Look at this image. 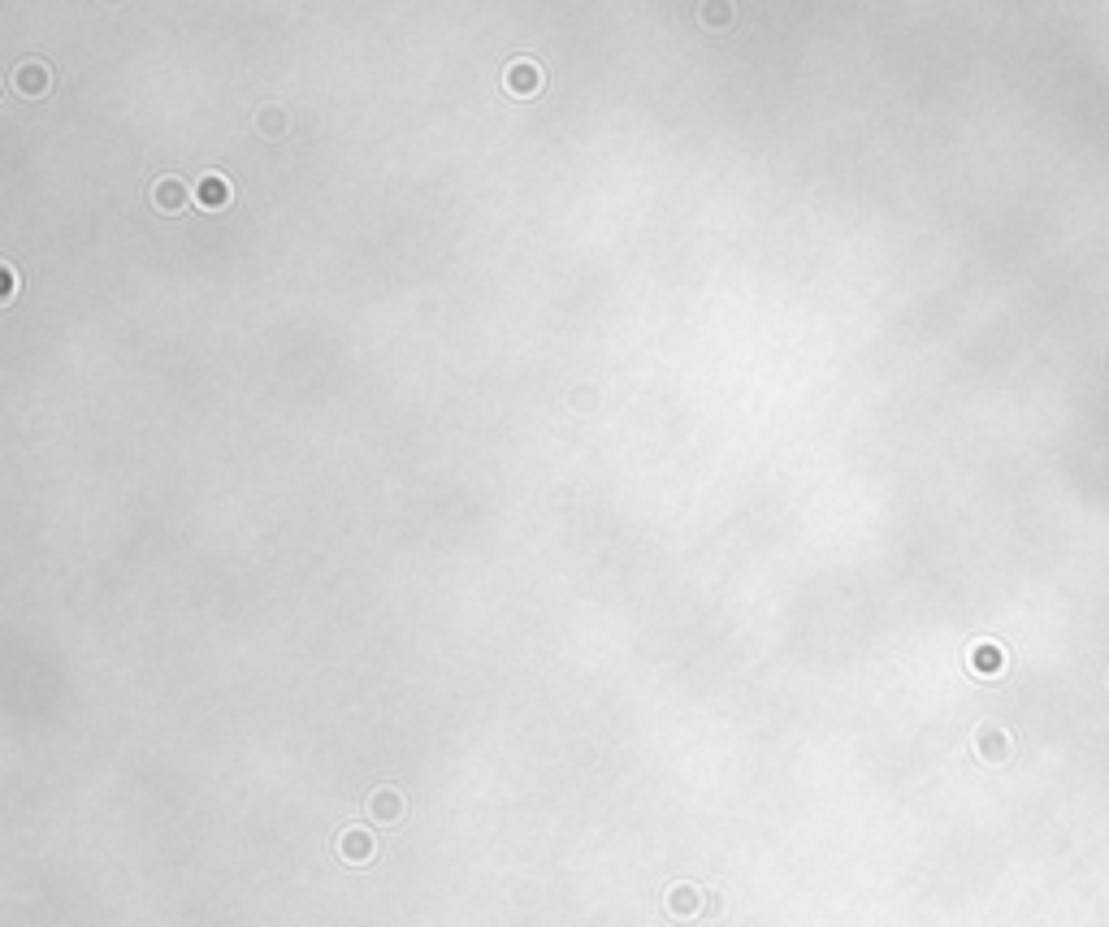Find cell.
I'll return each mask as SVG.
<instances>
[{
  "instance_id": "8fae6325",
  "label": "cell",
  "mask_w": 1109,
  "mask_h": 927,
  "mask_svg": "<svg viewBox=\"0 0 1109 927\" xmlns=\"http://www.w3.org/2000/svg\"><path fill=\"white\" fill-rule=\"evenodd\" d=\"M100 5H109V9H122V5H126V0H100Z\"/></svg>"
},
{
  "instance_id": "8992f818",
  "label": "cell",
  "mask_w": 1109,
  "mask_h": 927,
  "mask_svg": "<svg viewBox=\"0 0 1109 927\" xmlns=\"http://www.w3.org/2000/svg\"><path fill=\"white\" fill-rule=\"evenodd\" d=\"M698 22L707 31H728L737 22V5L733 0H698Z\"/></svg>"
},
{
  "instance_id": "5b68a950",
  "label": "cell",
  "mask_w": 1109,
  "mask_h": 927,
  "mask_svg": "<svg viewBox=\"0 0 1109 927\" xmlns=\"http://www.w3.org/2000/svg\"><path fill=\"white\" fill-rule=\"evenodd\" d=\"M369 815H373L382 828H395L399 819H403V793H399V789H373Z\"/></svg>"
},
{
  "instance_id": "3957f363",
  "label": "cell",
  "mask_w": 1109,
  "mask_h": 927,
  "mask_svg": "<svg viewBox=\"0 0 1109 927\" xmlns=\"http://www.w3.org/2000/svg\"><path fill=\"white\" fill-rule=\"evenodd\" d=\"M48 65L44 61H22L18 70H13V91H18V96H26V100H35V96H44L48 91Z\"/></svg>"
},
{
  "instance_id": "9c48e42d",
  "label": "cell",
  "mask_w": 1109,
  "mask_h": 927,
  "mask_svg": "<svg viewBox=\"0 0 1109 927\" xmlns=\"http://www.w3.org/2000/svg\"><path fill=\"white\" fill-rule=\"evenodd\" d=\"M256 130L265 139H278V135H286V130H291V117H286V109H260V122H256Z\"/></svg>"
},
{
  "instance_id": "52a82bcc",
  "label": "cell",
  "mask_w": 1109,
  "mask_h": 927,
  "mask_svg": "<svg viewBox=\"0 0 1109 927\" xmlns=\"http://www.w3.org/2000/svg\"><path fill=\"white\" fill-rule=\"evenodd\" d=\"M152 204L161 208V213H182V208L191 204V191L182 187L178 178H161V182H156V191H152Z\"/></svg>"
},
{
  "instance_id": "6da1fadb",
  "label": "cell",
  "mask_w": 1109,
  "mask_h": 927,
  "mask_svg": "<svg viewBox=\"0 0 1109 927\" xmlns=\"http://www.w3.org/2000/svg\"><path fill=\"white\" fill-rule=\"evenodd\" d=\"M373 850H377V841L369 828H343V837H338V854H343V863H351V867H364L373 858Z\"/></svg>"
},
{
  "instance_id": "277c9868",
  "label": "cell",
  "mask_w": 1109,
  "mask_h": 927,
  "mask_svg": "<svg viewBox=\"0 0 1109 927\" xmlns=\"http://www.w3.org/2000/svg\"><path fill=\"white\" fill-rule=\"evenodd\" d=\"M503 87L512 91V96H538L542 91V70L533 61H512L503 74Z\"/></svg>"
},
{
  "instance_id": "7a4b0ae2",
  "label": "cell",
  "mask_w": 1109,
  "mask_h": 927,
  "mask_svg": "<svg viewBox=\"0 0 1109 927\" xmlns=\"http://www.w3.org/2000/svg\"><path fill=\"white\" fill-rule=\"evenodd\" d=\"M702 893L698 884H672L668 889V915L672 919H694V915H702V910H707V902H702Z\"/></svg>"
},
{
  "instance_id": "ba28073f",
  "label": "cell",
  "mask_w": 1109,
  "mask_h": 927,
  "mask_svg": "<svg viewBox=\"0 0 1109 927\" xmlns=\"http://www.w3.org/2000/svg\"><path fill=\"white\" fill-rule=\"evenodd\" d=\"M195 204L200 208H226L230 204V178L226 174H204L195 187Z\"/></svg>"
},
{
  "instance_id": "30bf717a",
  "label": "cell",
  "mask_w": 1109,
  "mask_h": 927,
  "mask_svg": "<svg viewBox=\"0 0 1109 927\" xmlns=\"http://www.w3.org/2000/svg\"><path fill=\"white\" fill-rule=\"evenodd\" d=\"M0 278H5V291H0V304L13 299V265H0Z\"/></svg>"
}]
</instances>
